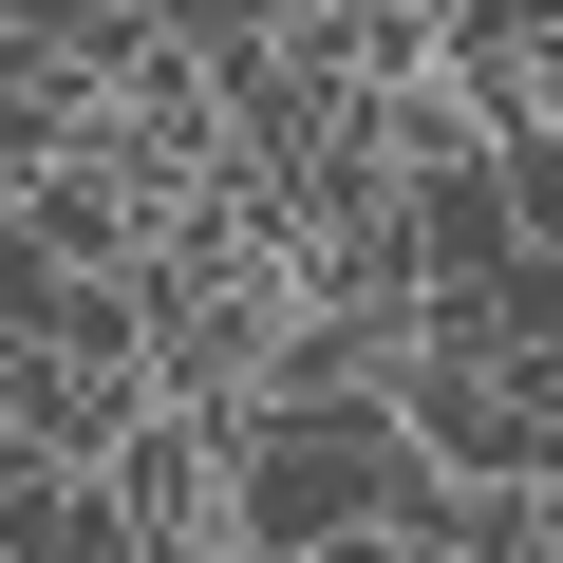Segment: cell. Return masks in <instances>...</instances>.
<instances>
[{"mask_svg":"<svg viewBox=\"0 0 563 563\" xmlns=\"http://www.w3.org/2000/svg\"><path fill=\"white\" fill-rule=\"evenodd\" d=\"M169 38H188L207 76H263L282 38H301V0H169Z\"/></svg>","mask_w":563,"mask_h":563,"instance_id":"obj_1","label":"cell"},{"mask_svg":"<svg viewBox=\"0 0 563 563\" xmlns=\"http://www.w3.org/2000/svg\"><path fill=\"white\" fill-rule=\"evenodd\" d=\"M301 20H357V0H301Z\"/></svg>","mask_w":563,"mask_h":563,"instance_id":"obj_2","label":"cell"}]
</instances>
